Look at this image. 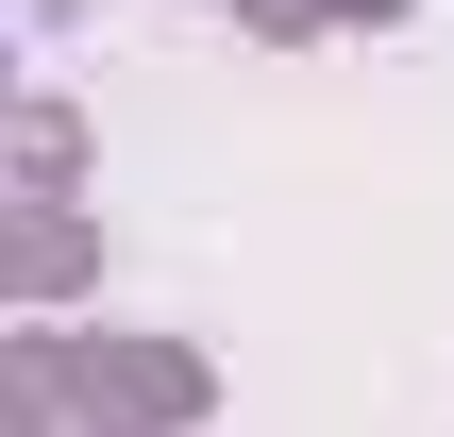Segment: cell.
Masks as SVG:
<instances>
[]
</instances>
